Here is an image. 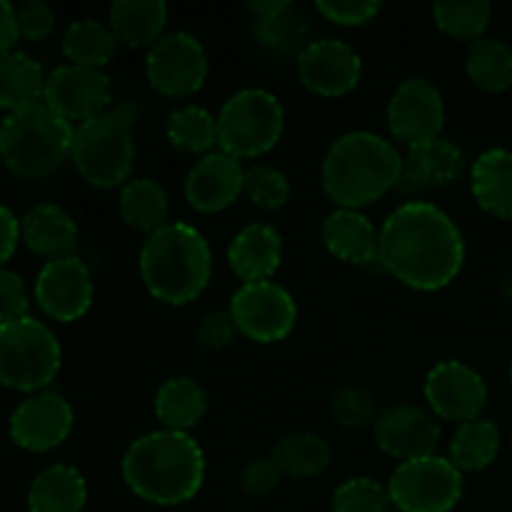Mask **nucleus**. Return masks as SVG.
I'll return each mask as SVG.
<instances>
[{"label":"nucleus","instance_id":"1","mask_svg":"<svg viewBox=\"0 0 512 512\" xmlns=\"http://www.w3.org/2000/svg\"><path fill=\"white\" fill-rule=\"evenodd\" d=\"M378 263L408 288L435 293L458 280L463 270V233L438 205L405 200L380 228Z\"/></svg>","mask_w":512,"mask_h":512},{"label":"nucleus","instance_id":"2","mask_svg":"<svg viewBox=\"0 0 512 512\" xmlns=\"http://www.w3.org/2000/svg\"><path fill=\"white\" fill-rule=\"evenodd\" d=\"M120 475L133 495L173 508L193 500L205 483V453L190 433L153 430L128 445Z\"/></svg>","mask_w":512,"mask_h":512},{"label":"nucleus","instance_id":"3","mask_svg":"<svg viewBox=\"0 0 512 512\" xmlns=\"http://www.w3.org/2000/svg\"><path fill=\"white\" fill-rule=\"evenodd\" d=\"M403 173L398 145L370 130H353L335 140L323 158V190L338 208L363 210L395 190Z\"/></svg>","mask_w":512,"mask_h":512},{"label":"nucleus","instance_id":"4","mask_svg":"<svg viewBox=\"0 0 512 512\" xmlns=\"http://www.w3.org/2000/svg\"><path fill=\"white\" fill-rule=\"evenodd\" d=\"M138 270L155 300L180 308L205 293L213 275V253L198 228L168 223L143 240Z\"/></svg>","mask_w":512,"mask_h":512},{"label":"nucleus","instance_id":"5","mask_svg":"<svg viewBox=\"0 0 512 512\" xmlns=\"http://www.w3.org/2000/svg\"><path fill=\"white\" fill-rule=\"evenodd\" d=\"M140 108L133 100L110 105L98 118L75 125L70 160L85 183L100 190L123 188L133 180L135 135Z\"/></svg>","mask_w":512,"mask_h":512},{"label":"nucleus","instance_id":"6","mask_svg":"<svg viewBox=\"0 0 512 512\" xmlns=\"http://www.w3.org/2000/svg\"><path fill=\"white\" fill-rule=\"evenodd\" d=\"M73 133L75 125L45 103L8 113L0 123V160L18 178L43 180L70 158Z\"/></svg>","mask_w":512,"mask_h":512},{"label":"nucleus","instance_id":"7","mask_svg":"<svg viewBox=\"0 0 512 512\" xmlns=\"http://www.w3.org/2000/svg\"><path fill=\"white\" fill-rule=\"evenodd\" d=\"M63 350L58 338L33 315L0 325V385L18 393H40L58 378Z\"/></svg>","mask_w":512,"mask_h":512},{"label":"nucleus","instance_id":"8","mask_svg":"<svg viewBox=\"0 0 512 512\" xmlns=\"http://www.w3.org/2000/svg\"><path fill=\"white\" fill-rule=\"evenodd\" d=\"M285 110L265 88L238 90L218 113V150L243 160L263 158L280 143Z\"/></svg>","mask_w":512,"mask_h":512},{"label":"nucleus","instance_id":"9","mask_svg":"<svg viewBox=\"0 0 512 512\" xmlns=\"http://www.w3.org/2000/svg\"><path fill=\"white\" fill-rule=\"evenodd\" d=\"M463 490V473L440 455L398 463L388 480L390 503L398 512H453Z\"/></svg>","mask_w":512,"mask_h":512},{"label":"nucleus","instance_id":"10","mask_svg":"<svg viewBox=\"0 0 512 512\" xmlns=\"http://www.w3.org/2000/svg\"><path fill=\"white\" fill-rule=\"evenodd\" d=\"M228 313L240 335L263 345L285 340L298 323L295 298L273 280L240 285L230 298Z\"/></svg>","mask_w":512,"mask_h":512},{"label":"nucleus","instance_id":"11","mask_svg":"<svg viewBox=\"0 0 512 512\" xmlns=\"http://www.w3.org/2000/svg\"><path fill=\"white\" fill-rule=\"evenodd\" d=\"M208 53L195 35L185 30L165 33L145 58V75L155 93L165 98H190L208 80Z\"/></svg>","mask_w":512,"mask_h":512},{"label":"nucleus","instance_id":"12","mask_svg":"<svg viewBox=\"0 0 512 512\" xmlns=\"http://www.w3.org/2000/svg\"><path fill=\"white\" fill-rule=\"evenodd\" d=\"M388 128L408 150L443 138L445 100L438 85L425 78L400 83L388 103Z\"/></svg>","mask_w":512,"mask_h":512},{"label":"nucleus","instance_id":"13","mask_svg":"<svg viewBox=\"0 0 512 512\" xmlns=\"http://www.w3.org/2000/svg\"><path fill=\"white\" fill-rule=\"evenodd\" d=\"M425 400L435 418L448 423H470L483 418L488 405V385L473 365L463 360H443L425 375Z\"/></svg>","mask_w":512,"mask_h":512},{"label":"nucleus","instance_id":"14","mask_svg":"<svg viewBox=\"0 0 512 512\" xmlns=\"http://www.w3.org/2000/svg\"><path fill=\"white\" fill-rule=\"evenodd\" d=\"M43 103L68 123L98 118L113 105V88L105 70L60 65L45 78Z\"/></svg>","mask_w":512,"mask_h":512},{"label":"nucleus","instance_id":"15","mask_svg":"<svg viewBox=\"0 0 512 512\" xmlns=\"http://www.w3.org/2000/svg\"><path fill=\"white\" fill-rule=\"evenodd\" d=\"M75 415L68 400L53 390L28 395L13 410L8 423L10 440L28 453H50L73 433Z\"/></svg>","mask_w":512,"mask_h":512},{"label":"nucleus","instance_id":"16","mask_svg":"<svg viewBox=\"0 0 512 512\" xmlns=\"http://www.w3.org/2000/svg\"><path fill=\"white\" fill-rule=\"evenodd\" d=\"M295 65L303 88L320 98H343L353 93L363 78L358 50L335 38L310 40L295 58Z\"/></svg>","mask_w":512,"mask_h":512},{"label":"nucleus","instance_id":"17","mask_svg":"<svg viewBox=\"0 0 512 512\" xmlns=\"http://www.w3.org/2000/svg\"><path fill=\"white\" fill-rule=\"evenodd\" d=\"M33 293L38 308L50 320L75 323L88 313L93 303V275L78 255L50 260L40 268Z\"/></svg>","mask_w":512,"mask_h":512},{"label":"nucleus","instance_id":"18","mask_svg":"<svg viewBox=\"0 0 512 512\" xmlns=\"http://www.w3.org/2000/svg\"><path fill=\"white\" fill-rule=\"evenodd\" d=\"M373 428L378 448L398 463L438 455V418L430 410L418 408V405L398 403L380 410Z\"/></svg>","mask_w":512,"mask_h":512},{"label":"nucleus","instance_id":"19","mask_svg":"<svg viewBox=\"0 0 512 512\" xmlns=\"http://www.w3.org/2000/svg\"><path fill=\"white\" fill-rule=\"evenodd\" d=\"M243 183V163L223 150H213L190 168L185 178V200L203 215L223 213L243 195Z\"/></svg>","mask_w":512,"mask_h":512},{"label":"nucleus","instance_id":"20","mask_svg":"<svg viewBox=\"0 0 512 512\" xmlns=\"http://www.w3.org/2000/svg\"><path fill=\"white\" fill-rule=\"evenodd\" d=\"M465 155L453 140L438 138L433 143L410 148L403 155V173H400L395 193L405 200H415V195L433 188H448L463 175Z\"/></svg>","mask_w":512,"mask_h":512},{"label":"nucleus","instance_id":"21","mask_svg":"<svg viewBox=\"0 0 512 512\" xmlns=\"http://www.w3.org/2000/svg\"><path fill=\"white\" fill-rule=\"evenodd\" d=\"M253 13V38L268 53L285 58L303 53L310 43V23L303 10L290 0H250Z\"/></svg>","mask_w":512,"mask_h":512},{"label":"nucleus","instance_id":"22","mask_svg":"<svg viewBox=\"0 0 512 512\" xmlns=\"http://www.w3.org/2000/svg\"><path fill=\"white\" fill-rule=\"evenodd\" d=\"M283 263V238L268 223H250L228 245V265L243 285L265 283Z\"/></svg>","mask_w":512,"mask_h":512},{"label":"nucleus","instance_id":"23","mask_svg":"<svg viewBox=\"0 0 512 512\" xmlns=\"http://www.w3.org/2000/svg\"><path fill=\"white\" fill-rule=\"evenodd\" d=\"M323 243L333 258L358 268H375L378 263L380 230L363 210L335 208L323 220Z\"/></svg>","mask_w":512,"mask_h":512},{"label":"nucleus","instance_id":"24","mask_svg":"<svg viewBox=\"0 0 512 512\" xmlns=\"http://www.w3.org/2000/svg\"><path fill=\"white\" fill-rule=\"evenodd\" d=\"M20 235L35 255L45 258V263L75 255L80 238L75 220L53 203L33 205L20 220Z\"/></svg>","mask_w":512,"mask_h":512},{"label":"nucleus","instance_id":"25","mask_svg":"<svg viewBox=\"0 0 512 512\" xmlns=\"http://www.w3.org/2000/svg\"><path fill=\"white\" fill-rule=\"evenodd\" d=\"M470 190L480 208L498 220H512V150L490 148L470 165Z\"/></svg>","mask_w":512,"mask_h":512},{"label":"nucleus","instance_id":"26","mask_svg":"<svg viewBox=\"0 0 512 512\" xmlns=\"http://www.w3.org/2000/svg\"><path fill=\"white\" fill-rule=\"evenodd\" d=\"M168 5L163 0H115L108 10V25L120 45L153 48L165 35Z\"/></svg>","mask_w":512,"mask_h":512},{"label":"nucleus","instance_id":"27","mask_svg":"<svg viewBox=\"0 0 512 512\" xmlns=\"http://www.w3.org/2000/svg\"><path fill=\"white\" fill-rule=\"evenodd\" d=\"M88 483L73 465H50L40 470L28 488V512H83Z\"/></svg>","mask_w":512,"mask_h":512},{"label":"nucleus","instance_id":"28","mask_svg":"<svg viewBox=\"0 0 512 512\" xmlns=\"http://www.w3.org/2000/svg\"><path fill=\"white\" fill-rule=\"evenodd\" d=\"M153 410L163 430L190 433L208 410L205 388L190 375H175L158 388L153 400Z\"/></svg>","mask_w":512,"mask_h":512},{"label":"nucleus","instance_id":"29","mask_svg":"<svg viewBox=\"0 0 512 512\" xmlns=\"http://www.w3.org/2000/svg\"><path fill=\"white\" fill-rule=\"evenodd\" d=\"M45 78L40 63L20 50L0 55V108L8 113L43 103Z\"/></svg>","mask_w":512,"mask_h":512},{"label":"nucleus","instance_id":"30","mask_svg":"<svg viewBox=\"0 0 512 512\" xmlns=\"http://www.w3.org/2000/svg\"><path fill=\"white\" fill-rule=\"evenodd\" d=\"M120 218L125 225H130L138 233L153 235L163 225H168L170 215V200L168 193L160 183L153 178H133L120 188Z\"/></svg>","mask_w":512,"mask_h":512},{"label":"nucleus","instance_id":"31","mask_svg":"<svg viewBox=\"0 0 512 512\" xmlns=\"http://www.w3.org/2000/svg\"><path fill=\"white\" fill-rule=\"evenodd\" d=\"M270 458L275 460L283 478L288 475L295 480H310L328 473V468L333 465V448L320 435L303 430V433L283 435L273 445Z\"/></svg>","mask_w":512,"mask_h":512},{"label":"nucleus","instance_id":"32","mask_svg":"<svg viewBox=\"0 0 512 512\" xmlns=\"http://www.w3.org/2000/svg\"><path fill=\"white\" fill-rule=\"evenodd\" d=\"M500 453V430L493 420L478 418L458 425L448 448V460L460 473H480L490 468Z\"/></svg>","mask_w":512,"mask_h":512},{"label":"nucleus","instance_id":"33","mask_svg":"<svg viewBox=\"0 0 512 512\" xmlns=\"http://www.w3.org/2000/svg\"><path fill=\"white\" fill-rule=\"evenodd\" d=\"M118 45L110 25L93 18L75 20L63 33V55L80 68L103 70L115 58Z\"/></svg>","mask_w":512,"mask_h":512},{"label":"nucleus","instance_id":"34","mask_svg":"<svg viewBox=\"0 0 512 512\" xmlns=\"http://www.w3.org/2000/svg\"><path fill=\"white\" fill-rule=\"evenodd\" d=\"M465 73L483 93H505L512 88V50L498 38H480L470 43L465 55Z\"/></svg>","mask_w":512,"mask_h":512},{"label":"nucleus","instance_id":"35","mask_svg":"<svg viewBox=\"0 0 512 512\" xmlns=\"http://www.w3.org/2000/svg\"><path fill=\"white\" fill-rule=\"evenodd\" d=\"M165 135L175 150L203 158L218 145V118L200 105H183L170 113Z\"/></svg>","mask_w":512,"mask_h":512},{"label":"nucleus","instance_id":"36","mask_svg":"<svg viewBox=\"0 0 512 512\" xmlns=\"http://www.w3.org/2000/svg\"><path fill=\"white\" fill-rule=\"evenodd\" d=\"M493 20V5L488 0H443L433 5V23L440 33L453 40H475L485 38Z\"/></svg>","mask_w":512,"mask_h":512},{"label":"nucleus","instance_id":"37","mask_svg":"<svg viewBox=\"0 0 512 512\" xmlns=\"http://www.w3.org/2000/svg\"><path fill=\"white\" fill-rule=\"evenodd\" d=\"M393 508L388 485L368 475L348 478L335 488L330 498V512H388Z\"/></svg>","mask_w":512,"mask_h":512},{"label":"nucleus","instance_id":"38","mask_svg":"<svg viewBox=\"0 0 512 512\" xmlns=\"http://www.w3.org/2000/svg\"><path fill=\"white\" fill-rule=\"evenodd\" d=\"M243 193L248 195L255 208L273 213V210L288 205L293 185H290L288 175L273 165H250V168H245Z\"/></svg>","mask_w":512,"mask_h":512},{"label":"nucleus","instance_id":"39","mask_svg":"<svg viewBox=\"0 0 512 512\" xmlns=\"http://www.w3.org/2000/svg\"><path fill=\"white\" fill-rule=\"evenodd\" d=\"M378 400L360 385H345L330 398V418L343 430H363L378 420Z\"/></svg>","mask_w":512,"mask_h":512},{"label":"nucleus","instance_id":"40","mask_svg":"<svg viewBox=\"0 0 512 512\" xmlns=\"http://www.w3.org/2000/svg\"><path fill=\"white\" fill-rule=\"evenodd\" d=\"M315 10L330 23L343 25V28H360L378 18L380 3L375 0H318Z\"/></svg>","mask_w":512,"mask_h":512},{"label":"nucleus","instance_id":"41","mask_svg":"<svg viewBox=\"0 0 512 512\" xmlns=\"http://www.w3.org/2000/svg\"><path fill=\"white\" fill-rule=\"evenodd\" d=\"M283 483V473L270 458H253L243 465L240 470V488L250 495V498H268Z\"/></svg>","mask_w":512,"mask_h":512},{"label":"nucleus","instance_id":"42","mask_svg":"<svg viewBox=\"0 0 512 512\" xmlns=\"http://www.w3.org/2000/svg\"><path fill=\"white\" fill-rule=\"evenodd\" d=\"M235 328L233 318H230L228 310H213V313H205L203 320L195 328V340H198L200 348L210 350V353H218V350L228 348L233 343Z\"/></svg>","mask_w":512,"mask_h":512},{"label":"nucleus","instance_id":"43","mask_svg":"<svg viewBox=\"0 0 512 512\" xmlns=\"http://www.w3.org/2000/svg\"><path fill=\"white\" fill-rule=\"evenodd\" d=\"M30 295L23 278L8 268H0V325L28 315Z\"/></svg>","mask_w":512,"mask_h":512},{"label":"nucleus","instance_id":"44","mask_svg":"<svg viewBox=\"0 0 512 512\" xmlns=\"http://www.w3.org/2000/svg\"><path fill=\"white\" fill-rule=\"evenodd\" d=\"M20 38L30 43H40L55 30V13L45 3H23L18 8Z\"/></svg>","mask_w":512,"mask_h":512},{"label":"nucleus","instance_id":"45","mask_svg":"<svg viewBox=\"0 0 512 512\" xmlns=\"http://www.w3.org/2000/svg\"><path fill=\"white\" fill-rule=\"evenodd\" d=\"M20 240H23V235H20V220L15 218L13 210L0 205V268H5V263L13 258Z\"/></svg>","mask_w":512,"mask_h":512},{"label":"nucleus","instance_id":"46","mask_svg":"<svg viewBox=\"0 0 512 512\" xmlns=\"http://www.w3.org/2000/svg\"><path fill=\"white\" fill-rule=\"evenodd\" d=\"M18 40V8H13L8 0H0V55L15 50Z\"/></svg>","mask_w":512,"mask_h":512},{"label":"nucleus","instance_id":"47","mask_svg":"<svg viewBox=\"0 0 512 512\" xmlns=\"http://www.w3.org/2000/svg\"><path fill=\"white\" fill-rule=\"evenodd\" d=\"M503 290H505V298H508L510 305H512V275H510V278H505Z\"/></svg>","mask_w":512,"mask_h":512},{"label":"nucleus","instance_id":"48","mask_svg":"<svg viewBox=\"0 0 512 512\" xmlns=\"http://www.w3.org/2000/svg\"><path fill=\"white\" fill-rule=\"evenodd\" d=\"M508 373H510V385H512V360H510V370H508Z\"/></svg>","mask_w":512,"mask_h":512}]
</instances>
